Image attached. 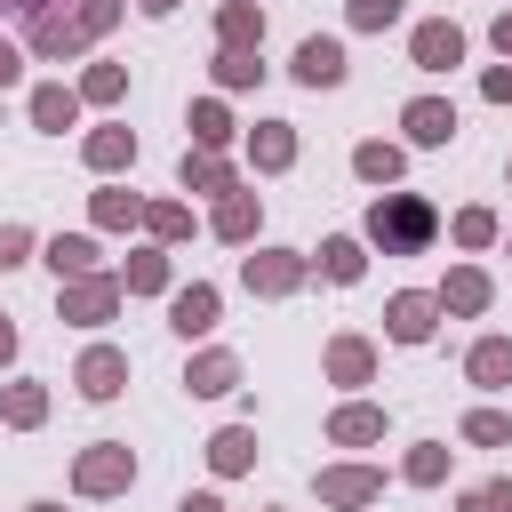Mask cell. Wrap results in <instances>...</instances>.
I'll return each mask as SVG.
<instances>
[{
  "mask_svg": "<svg viewBox=\"0 0 512 512\" xmlns=\"http://www.w3.org/2000/svg\"><path fill=\"white\" fill-rule=\"evenodd\" d=\"M16 8H24V48L48 56V64L96 48L120 24V0H16Z\"/></svg>",
  "mask_w": 512,
  "mask_h": 512,
  "instance_id": "6da1fadb",
  "label": "cell"
},
{
  "mask_svg": "<svg viewBox=\"0 0 512 512\" xmlns=\"http://www.w3.org/2000/svg\"><path fill=\"white\" fill-rule=\"evenodd\" d=\"M360 240H368L376 256H424V248L440 240V208H432L424 192H376L368 216H360Z\"/></svg>",
  "mask_w": 512,
  "mask_h": 512,
  "instance_id": "7a4b0ae2",
  "label": "cell"
},
{
  "mask_svg": "<svg viewBox=\"0 0 512 512\" xmlns=\"http://www.w3.org/2000/svg\"><path fill=\"white\" fill-rule=\"evenodd\" d=\"M128 488H136V448L128 440H88L72 456V496L104 504V496H128Z\"/></svg>",
  "mask_w": 512,
  "mask_h": 512,
  "instance_id": "3957f363",
  "label": "cell"
},
{
  "mask_svg": "<svg viewBox=\"0 0 512 512\" xmlns=\"http://www.w3.org/2000/svg\"><path fill=\"white\" fill-rule=\"evenodd\" d=\"M120 272H80V280H56V320H72V328H104L112 312H120Z\"/></svg>",
  "mask_w": 512,
  "mask_h": 512,
  "instance_id": "277c9868",
  "label": "cell"
},
{
  "mask_svg": "<svg viewBox=\"0 0 512 512\" xmlns=\"http://www.w3.org/2000/svg\"><path fill=\"white\" fill-rule=\"evenodd\" d=\"M304 272H312V256H296V248H256V256H240V288H248V296H296Z\"/></svg>",
  "mask_w": 512,
  "mask_h": 512,
  "instance_id": "5b68a950",
  "label": "cell"
},
{
  "mask_svg": "<svg viewBox=\"0 0 512 512\" xmlns=\"http://www.w3.org/2000/svg\"><path fill=\"white\" fill-rule=\"evenodd\" d=\"M312 488H320L328 512H368V504L384 496V472H376V464H328Z\"/></svg>",
  "mask_w": 512,
  "mask_h": 512,
  "instance_id": "8992f818",
  "label": "cell"
},
{
  "mask_svg": "<svg viewBox=\"0 0 512 512\" xmlns=\"http://www.w3.org/2000/svg\"><path fill=\"white\" fill-rule=\"evenodd\" d=\"M408 64H416V72H456V64H464V32H456L448 16H424V24L408 32Z\"/></svg>",
  "mask_w": 512,
  "mask_h": 512,
  "instance_id": "52a82bcc",
  "label": "cell"
},
{
  "mask_svg": "<svg viewBox=\"0 0 512 512\" xmlns=\"http://www.w3.org/2000/svg\"><path fill=\"white\" fill-rule=\"evenodd\" d=\"M400 128H408V144H424V152H440V144H456V104L448 96H408L400 104Z\"/></svg>",
  "mask_w": 512,
  "mask_h": 512,
  "instance_id": "ba28073f",
  "label": "cell"
},
{
  "mask_svg": "<svg viewBox=\"0 0 512 512\" xmlns=\"http://www.w3.org/2000/svg\"><path fill=\"white\" fill-rule=\"evenodd\" d=\"M432 328H440V296L400 288V296L384 304V336H392V344H432Z\"/></svg>",
  "mask_w": 512,
  "mask_h": 512,
  "instance_id": "9c48e42d",
  "label": "cell"
},
{
  "mask_svg": "<svg viewBox=\"0 0 512 512\" xmlns=\"http://www.w3.org/2000/svg\"><path fill=\"white\" fill-rule=\"evenodd\" d=\"M72 384H80V400H120L128 392V352L120 344H88L80 368H72Z\"/></svg>",
  "mask_w": 512,
  "mask_h": 512,
  "instance_id": "30bf717a",
  "label": "cell"
},
{
  "mask_svg": "<svg viewBox=\"0 0 512 512\" xmlns=\"http://www.w3.org/2000/svg\"><path fill=\"white\" fill-rule=\"evenodd\" d=\"M216 320H224V296H216L208 280H192V288H168V328H176L184 344H192V336H208Z\"/></svg>",
  "mask_w": 512,
  "mask_h": 512,
  "instance_id": "8fae6325",
  "label": "cell"
},
{
  "mask_svg": "<svg viewBox=\"0 0 512 512\" xmlns=\"http://www.w3.org/2000/svg\"><path fill=\"white\" fill-rule=\"evenodd\" d=\"M304 88H344V40H328V32H312V40H296V64H288Z\"/></svg>",
  "mask_w": 512,
  "mask_h": 512,
  "instance_id": "7c38bea8",
  "label": "cell"
},
{
  "mask_svg": "<svg viewBox=\"0 0 512 512\" xmlns=\"http://www.w3.org/2000/svg\"><path fill=\"white\" fill-rule=\"evenodd\" d=\"M80 160H88L96 176H120V168H136V128H128V120H104V128H88V136H80Z\"/></svg>",
  "mask_w": 512,
  "mask_h": 512,
  "instance_id": "4fadbf2b",
  "label": "cell"
},
{
  "mask_svg": "<svg viewBox=\"0 0 512 512\" xmlns=\"http://www.w3.org/2000/svg\"><path fill=\"white\" fill-rule=\"evenodd\" d=\"M256 224H264V200L240 184V192H224L216 200V216H208V232L224 240V248H256Z\"/></svg>",
  "mask_w": 512,
  "mask_h": 512,
  "instance_id": "5bb4252c",
  "label": "cell"
},
{
  "mask_svg": "<svg viewBox=\"0 0 512 512\" xmlns=\"http://www.w3.org/2000/svg\"><path fill=\"white\" fill-rule=\"evenodd\" d=\"M432 296H440V312H456V320H480V312L496 304V280H488L480 264H456V272H448Z\"/></svg>",
  "mask_w": 512,
  "mask_h": 512,
  "instance_id": "9a60e30c",
  "label": "cell"
},
{
  "mask_svg": "<svg viewBox=\"0 0 512 512\" xmlns=\"http://www.w3.org/2000/svg\"><path fill=\"white\" fill-rule=\"evenodd\" d=\"M320 376H328V384H376V344H368V336H328Z\"/></svg>",
  "mask_w": 512,
  "mask_h": 512,
  "instance_id": "2e32d148",
  "label": "cell"
},
{
  "mask_svg": "<svg viewBox=\"0 0 512 512\" xmlns=\"http://www.w3.org/2000/svg\"><path fill=\"white\" fill-rule=\"evenodd\" d=\"M0 424H8V432H40V424H48V384H40V376L0 384Z\"/></svg>",
  "mask_w": 512,
  "mask_h": 512,
  "instance_id": "e0dca14e",
  "label": "cell"
},
{
  "mask_svg": "<svg viewBox=\"0 0 512 512\" xmlns=\"http://www.w3.org/2000/svg\"><path fill=\"white\" fill-rule=\"evenodd\" d=\"M32 128H40V136H64V128H80V88H64V80H40V88H32Z\"/></svg>",
  "mask_w": 512,
  "mask_h": 512,
  "instance_id": "ac0fdd59",
  "label": "cell"
},
{
  "mask_svg": "<svg viewBox=\"0 0 512 512\" xmlns=\"http://www.w3.org/2000/svg\"><path fill=\"white\" fill-rule=\"evenodd\" d=\"M248 160H256L264 176L296 168V120H256V128H248Z\"/></svg>",
  "mask_w": 512,
  "mask_h": 512,
  "instance_id": "d6986e66",
  "label": "cell"
},
{
  "mask_svg": "<svg viewBox=\"0 0 512 512\" xmlns=\"http://www.w3.org/2000/svg\"><path fill=\"white\" fill-rule=\"evenodd\" d=\"M232 384H240V360H232V352H192V360H184V392H192V400H224Z\"/></svg>",
  "mask_w": 512,
  "mask_h": 512,
  "instance_id": "ffe728a7",
  "label": "cell"
},
{
  "mask_svg": "<svg viewBox=\"0 0 512 512\" xmlns=\"http://www.w3.org/2000/svg\"><path fill=\"white\" fill-rule=\"evenodd\" d=\"M328 440H336V448H376V440H384V408H376V400H344V408L328 416Z\"/></svg>",
  "mask_w": 512,
  "mask_h": 512,
  "instance_id": "44dd1931",
  "label": "cell"
},
{
  "mask_svg": "<svg viewBox=\"0 0 512 512\" xmlns=\"http://www.w3.org/2000/svg\"><path fill=\"white\" fill-rule=\"evenodd\" d=\"M464 376H472L480 392H512V336H480V344L464 352Z\"/></svg>",
  "mask_w": 512,
  "mask_h": 512,
  "instance_id": "7402d4cb",
  "label": "cell"
},
{
  "mask_svg": "<svg viewBox=\"0 0 512 512\" xmlns=\"http://www.w3.org/2000/svg\"><path fill=\"white\" fill-rule=\"evenodd\" d=\"M208 472H216V480H240V472H256V432H248V424H224V432L208 440Z\"/></svg>",
  "mask_w": 512,
  "mask_h": 512,
  "instance_id": "603a6c76",
  "label": "cell"
},
{
  "mask_svg": "<svg viewBox=\"0 0 512 512\" xmlns=\"http://www.w3.org/2000/svg\"><path fill=\"white\" fill-rule=\"evenodd\" d=\"M216 48H264V8L256 0H224L216 8Z\"/></svg>",
  "mask_w": 512,
  "mask_h": 512,
  "instance_id": "cb8c5ba5",
  "label": "cell"
},
{
  "mask_svg": "<svg viewBox=\"0 0 512 512\" xmlns=\"http://www.w3.org/2000/svg\"><path fill=\"white\" fill-rule=\"evenodd\" d=\"M184 128H192V152H224L240 128H232V112H224V96H200L192 112H184Z\"/></svg>",
  "mask_w": 512,
  "mask_h": 512,
  "instance_id": "d4e9b609",
  "label": "cell"
},
{
  "mask_svg": "<svg viewBox=\"0 0 512 512\" xmlns=\"http://www.w3.org/2000/svg\"><path fill=\"white\" fill-rule=\"evenodd\" d=\"M176 176H184V192H216V200H224V192H240V168H232L224 152H184V168H176Z\"/></svg>",
  "mask_w": 512,
  "mask_h": 512,
  "instance_id": "484cf974",
  "label": "cell"
},
{
  "mask_svg": "<svg viewBox=\"0 0 512 512\" xmlns=\"http://www.w3.org/2000/svg\"><path fill=\"white\" fill-rule=\"evenodd\" d=\"M320 272H328L336 288H352V280L368 272V240H360V232H328V240H320Z\"/></svg>",
  "mask_w": 512,
  "mask_h": 512,
  "instance_id": "4316f807",
  "label": "cell"
},
{
  "mask_svg": "<svg viewBox=\"0 0 512 512\" xmlns=\"http://www.w3.org/2000/svg\"><path fill=\"white\" fill-rule=\"evenodd\" d=\"M400 168H408V152H400V144H384V136L352 144V176H360V184H400Z\"/></svg>",
  "mask_w": 512,
  "mask_h": 512,
  "instance_id": "83f0119b",
  "label": "cell"
},
{
  "mask_svg": "<svg viewBox=\"0 0 512 512\" xmlns=\"http://www.w3.org/2000/svg\"><path fill=\"white\" fill-rule=\"evenodd\" d=\"M88 216H96V232H128V224H144V200L128 184H104V192H88Z\"/></svg>",
  "mask_w": 512,
  "mask_h": 512,
  "instance_id": "f1b7e54d",
  "label": "cell"
},
{
  "mask_svg": "<svg viewBox=\"0 0 512 512\" xmlns=\"http://www.w3.org/2000/svg\"><path fill=\"white\" fill-rule=\"evenodd\" d=\"M40 264H48L56 280H80V272H96V240H88V232H56V240L40 248Z\"/></svg>",
  "mask_w": 512,
  "mask_h": 512,
  "instance_id": "f546056e",
  "label": "cell"
},
{
  "mask_svg": "<svg viewBox=\"0 0 512 512\" xmlns=\"http://www.w3.org/2000/svg\"><path fill=\"white\" fill-rule=\"evenodd\" d=\"M120 288H128V296H168V248H128Z\"/></svg>",
  "mask_w": 512,
  "mask_h": 512,
  "instance_id": "4dcf8cb0",
  "label": "cell"
},
{
  "mask_svg": "<svg viewBox=\"0 0 512 512\" xmlns=\"http://www.w3.org/2000/svg\"><path fill=\"white\" fill-rule=\"evenodd\" d=\"M448 464H456V448H440V440H416V448L400 456V480H408V488H440V480H448Z\"/></svg>",
  "mask_w": 512,
  "mask_h": 512,
  "instance_id": "1f68e13d",
  "label": "cell"
},
{
  "mask_svg": "<svg viewBox=\"0 0 512 512\" xmlns=\"http://www.w3.org/2000/svg\"><path fill=\"white\" fill-rule=\"evenodd\" d=\"M144 232H152V248H176V240H192V208L184 200H144Z\"/></svg>",
  "mask_w": 512,
  "mask_h": 512,
  "instance_id": "d6a6232c",
  "label": "cell"
},
{
  "mask_svg": "<svg viewBox=\"0 0 512 512\" xmlns=\"http://www.w3.org/2000/svg\"><path fill=\"white\" fill-rule=\"evenodd\" d=\"M256 80H264L256 48H216V88H256Z\"/></svg>",
  "mask_w": 512,
  "mask_h": 512,
  "instance_id": "836d02e7",
  "label": "cell"
},
{
  "mask_svg": "<svg viewBox=\"0 0 512 512\" xmlns=\"http://www.w3.org/2000/svg\"><path fill=\"white\" fill-rule=\"evenodd\" d=\"M128 96V64H88L80 72V104H120Z\"/></svg>",
  "mask_w": 512,
  "mask_h": 512,
  "instance_id": "e575fe53",
  "label": "cell"
},
{
  "mask_svg": "<svg viewBox=\"0 0 512 512\" xmlns=\"http://www.w3.org/2000/svg\"><path fill=\"white\" fill-rule=\"evenodd\" d=\"M464 440H472V448H512V416H504V408H472V416H464Z\"/></svg>",
  "mask_w": 512,
  "mask_h": 512,
  "instance_id": "d590c367",
  "label": "cell"
},
{
  "mask_svg": "<svg viewBox=\"0 0 512 512\" xmlns=\"http://www.w3.org/2000/svg\"><path fill=\"white\" fill-rule=\"evenodd\" d=\"M400 8H408V0H344V24H352V32H392Z\"/></svg>",
  "mask_w": 512,
  "mask_h": 512,
  "instance_id": "8d00e7d4",
  "label": "cell"
},
{
  "mask_svg": "<svg viewBox=\"0 0 512 512\" xmlns=\"http://www.w3.org/2000/svg\"><path fill=\"white\" fill-rule=\"evenodd\" d=\"M456 248H496V208H456Z\"/></svg>",
  "mask_w": 512,
  "mask_h": 512,
  "instance_id": "74e56055",
  "label": "cell"
},
{
  "mask_svg": "<svg viewBox=\"0 0 512 512\" xmlns=\"http://www.w3.org/2000/svg\"><path fill=\"white\" fill-rule=\"evenodd\" d=\"M456 512H512V480L496 472V480H480V488H464V496H456Z\"/></svg>",
  "mask_w": 512,
  "mask_h": 512,
  "instance_id": "f35d334b",
  "label": "cell"
},
{
  "mask_svg": "<svg viewBox=\"0 0 512 512\" xmlns=\"http://www.w3.org/2000/svg\"><path fill=\"white\" fill-rule=\"evenodd\" d=\"M16 264H32V232L24 224H0V272H16Z\"/></svg>",
  "mask_w": 512,
  "mask_h": 512,
  "instance_id": "ab89813d",
  "label": "cell"
},
{
  "mask_svg": "<svg viewBox=\"0 0 512 512\" xmlns=\"http://www.w3.org/2000/svg\"><path fill=\"white\" fill-rule=\"evenodd\" d=\"M480 96H488V104H512V64H488V72H480Z\"/></svg>",
  "mask_w": 512,
  "mask_h": 512,
  "instance_id": "60d3db41",
  "label": "cell"
},
{
  "mask_svg": "<svg viewBox=\"0 0 512 512\" xmlns=\"http://www.w3.org/2000/svg\"><path fill=\"white\" fill-rule=\"evenodd\" d=\"M16 80H24V48H16V40H0V88H16Z\"/></svg>",
  "mask_w": 512,
  "mask_h": 512,
  "instance_id": "b9f144b4",
  "label": "cell"
},
{
  "mask_svg": "<svg viewBox=\"0 0 512 512\" xmlns=\"http://www.w3.org/2000/svg\"><path fill=\"white\" fill-rule=\"evenodd\" d=\"M176 512H224V496L216 488H192V496H176Z\"/></svg>",
  "mask_w": 512,
  "mask_h": 512,
  "instance_id": "7bdbcfd3",
  "label": "cell"
},
{
  "mask_svg": "<svg viewBox=\"0 0 512 512\" xmlns=\"http://www.w3.org/2000/svg\"><path fill=\"white\" fill-rule=\"evenodd\" d=\"M488 40H496V56H504V64H512V8H504V16H496V24H488Z\"/></svg>",
  "mask_w": 512,
  "mask_h": 512,
  "instance_id": "ee69618b",
  "label": "cell"
},
{
  "mask_svg": "<svg viewBox=\"0 0 512 512\" xmlns=\"http://www.w3.org/2000/svg\"><path fill=\"white\" fill-rule=\"evenodd\" d=\"M8 360H16V320L0 312V368H8Z\"/></svg>",
  "mask_w": 512,
  "mask_h": 512,
  "instance_id": "f6af8a7d",
  "label": "cell"
},
{
  "mask_svg": "<svg viewBox=\"0 0 512 512\" xmlns=\"http://www.w3.org/2000/svg\"><path fill=\"white\" fill-rule=\"evenodd\" d=\"M136 8H144V16H176L184 0H136Z\"/></svg>",
  "mask_w": 512,
  "mask_h": 512,
  "instance_id": "bcb514c9",
  "label": "cell"
},
{
  "mask_svg": "<svg viewBox=\"0 0 512 512\" xmlns=\"http://www.w3.org/2000/svg\"><path fill=\"white\" fill-rule=\"evenodd\" d=\"M24 512H64V504H48V496H40V504H24Z\"/></svg>",
  "mask_w": 512,
  "mask_h": 512,
  "instance_id": "7dc6e473",
  "label": "cell"
},
{
  "mask_svg": "<svg viewBox=\"0 0 512 512\" xmlns=\"http://www.w3.org/2000/svg\"><path fill=\"white\" fill-rule=\"evenodd\" d=\"M0 8H16V0H0Z\"/></svg>",
  "mask_w": 512,
  "mask_h": 512,
  "instance_id": "c3c4849f",
  "label": "cell"
},
{
  "mask_svg": "<svg viewBox=\"0 0 512 512\" xmlns=\"http://www.w3.org/2000/svg\"><path fill=\"white\" fill-rule=\"evenodd\" d=\"M504 176H512V168H504Z\"/></svg>",
  "mask_w": 512,
  "mask_h": 512,
  "instance_id": "681fc988",
  "label": "cell"
},
{
  "mask_svg": "<svg viewBox=\"0 0 512 512\" xmlns=\"http://www.w3.org/2000/svg\"><path fill=\"white\" fill-rule=\"evenodd\" d=\"M504 248H512V240H504Z\"/></svg>",
  "mask_w": 512,
  "mask_h": 512,
  "instance_id": "f907efd6",
  "label": "cell"
}]
</instances>
